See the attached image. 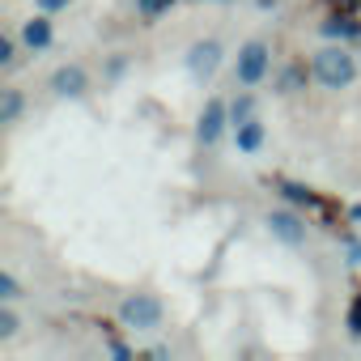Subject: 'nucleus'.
I'll list each match as a JSON object with an SVG mask.
<instances>
[{
	"instance_id": "nucleus-1",
	"label": "nucleus",
	"mask_w": 361,
	"mask_h": 361,
	"mask_svg": "<svg viewBox=\"0 0 361 361\" xmlns=\"http://www.w3.org/2000/svg\"><path fill=\"white\" fill-rule=\"evenodd\" d=\"M314 77H319L327 90H344V85H353V77H357V60H353L344 47H323V51L314 56Z\"/></svg>"
},
{
	"instance_id": "nucleus-2",
	"label": "nucleus",
	"mask_w": 361,
	"mask_h": 361,
	"mask_svg": "<svg viewBox=\"0 0 361 361\" xmlns=\"http://www.w3.org/2000/svg\"><path fill=\"white\" fill-rule=\"evenodd\" d=\"M119 319L128 327H157L161 323V302L153 293H132L123 306H119Z\"/></svg>"
},
{
	"instance_id": "nucleus-3",
	"label": "nucleus",
	"mask_w": 361,
	"mask_h": 361,
	"mask_svg": "<svg viewBox=\"0 0 361 361\" xmlns=\"http://www.w3.org/2000/svg\"><path fill=\"white\" fill-rule=\"evenodd\" d=\"M264 73H268V43H247L243 51H238V81L243 85H259L264 81Z\"/></svg>"
},
{
	"instance_id": "nucleus-4",
	"label": "nucleus",
	"mask_w": 361,
	"mask_h": 361,
	"mask_svg": "<svg viewBox=\"0 0 361 361\" xmlns=\"http://www.w3.org/2000/svg\"><path fill=\"white\" fill-rule=\"evenodd\" d=\"M217 64H221V43H213V39H204V43H196V47L188 51V68H192L196 77H213Z\"/></svg>"
},
{
	"instance_id": "nucleus-5",
	"label": "nucleus",
	"mask_w": 361,
	"mask_h": 361,
	"mask_svg": "<svg viewBox=\"0 0 361 361\" xmlns=\"http://www.w3.org/2000/svg\"><path fill=\"white\" fill-rule=\"evenodd\" d=\"M268 226H272V234H276L281 243H289V247L306 243V226H302L293 213H272V217H268Z\"/></svg>"
},
{
	"instance_id": "nucleus-6",
	"label": "nucleus",
	"mask_w": 361,
	"mask_h": 361,
	"mask_svg": "<svg viewBox=\"0 0 361 361\" xmlns=\"http://www.w3.org/2000/svg\"><path fill=\"white\" fill-rule=\"evenodd\" d=\"M22 43H26L30 51L51 47V22H47V18H30V22L22 26Z\"/></svg>"
},
{
	"instance_id": "nucleus-7",
	"label": "nucleus",
	"mask_w": 361,
	"mask_h": 361,
	"mask_svg": "<svg viewBox=\"0 0 361 361\" xmlns=\"http://www.w3.org/2000/svg\"><path fill=\"white\" fill-rule=\"evenodd\" d=\"M51 90H56V94H81V90H85V68H77V64H64V68H56V77H51Z\"/></svg>"
},
{
	"instance_id": "nucleus-8",
	"label": "nucleus",
	"mask_w": 361,
	"mask_h": 361,
	"mask_svg": "<svg viewBox=\"0 0 361 361\" xmlns=\"http://www.w3.org/2000/svg\"><path fill=\"white\" fill-rule=\"evenodd\" d=\"M221 123H226V106L213 98V102L204 106V119H200V140H204V145H213V140L221 136Z\"/></svg>"
},
{
	"instance_id": "nucleus-9",
	"label": "nucleus",
	"mask_w": 361,
	"mask_h": 361,
	"mask_svg": "<svg viewBox=\"0 0 361 361\" xmlns=\"http://www.w3.org/2000/svg\"><path fill=\"white\" fill-rule=\"evenodd\" d=\"M259 145H264V123H259V119L238 123V149H243V153H255Z\"/></svg>"
},
{
	"instance_id": "nucleus-10",
	"label": "nucleus",
	"mask_w": 361,
	"mask_h": 361,
	"mask_svg": "<svg viewBox=\"0 0 361 361\" xmlns=\"http://www.w3.org/2000/svg\"><path fill=\"white\" fill-rule=\"evenodd\" d=\"M18 111H22V94H18V90H5V102H0V119L13 123V119H18Z\"/></svg>"
},
{
	"instance_id": "nucleus-11",
	"label": "nucleus",
	"mask_w": 361,
	"mask_h": 361,
	"mask_svg": "<svg viewBox=\"0 0 361 361\" xmlns=\"http://www.w3.org/2000/svg\"><path fill=\"white\" fill-rule=\"evenodd\" d=\"M323 35L327 39H348V35H357V26L344 22V18H331V22H323Z\"/></svg>"
},
{
	"instance_id": "nucleus-12",
	"label": "nucleus",
	"mask_w": 361,
	"mask_h": 361,
	"mask_svg": "<svg viewBox=\"0 0 361 361\" xmlns=\"http://www.w3.org/2000/svg\"><path fill=\"white\" fill-rule=\"evenodd\" d=\"M348 331L361 336V289H357V298H353V306H348Z\"/></svg>"
},
{
	"instance_id": "nucleus-13",
	"label": "nucleus",
	"mask_w": 361,
	"mask_h": 361,
	"mask_svg": "<svg viewBox=\"0 0 361 361\" xmlns=\"http://www.w3.org/2000/svg\"><path fill=\"white\" fill-rule=\"evenodd\" d=\"M136 5H140V13H145V18H157L161 9H170V5H174V0H136Z\"/></svg>"
},
{
	"instance_id": "nucleus-14",
	"label": "nucleus",
	"mask_w": 361,
	"mask_h": 361,
	"mask_svg": "<svg viewBox=\"0 0 361 361\" xmlns=\"http://www.w3.org/2000/svg\"><path fill=\"white\" fill-rule=\"evenodd\" d=\"M230 115H234V123H247V119H251V98H238V102L230 106Z\"/></svg>"
},
{
	"instance_id": "nucleus-15",
	"label": "nucleus",
	"mask_w": 361,
	"mask_h": 361,
	"mask_svg": "<svg viewBox=\"0 0 361 361\" xmlns=\"http://www.w3.org/2000/svg\"><path fill=\"white\" fill-rule=\"evenodd\" d=\"M13 331H18V319H13V310H0V336L9 340Z\"/></svg>"
},
{
	"instance_id": "nucleus-16",
	"label": "nucleus",
	"mask_w": 361,
	"mask_h": 361,
	"mask_svg": "<svg viewBox=\"0 0 361 361\" xmlns=\"http://www.w3.org/2000/svg\"><path fill=\"white\" fill-rule=\"evenodd\" d=\"M0 298H18V281L5 272V276H0Z\"/></svg>"
},
{
	"instance_id": "nucleus-17",
	"label": "nucleus",
	"mask_w": 361,
	"mask_h": 361,
	"mask_svg": "<svg viewBox=\"0 0 361 361\" xmlns=\"http://www.w3.org/2000/svg\"><path fill=\"white\" fill-rule=\"evenodd\" d=\"M0 64H13V39H0Z\"/></svg>"
},
{
	"instance_id": "nucleus-18",
	"label": "nucleus",
	"mask_w": 361,
	"mask_h": 361,
	"mask_svg": "<svg viewBox=\"0 0 361 361\" xmlns=\"http://www.w3.org/2000/svg\"><path fill=\"white\" fill-rule=\"evenodd\" d=\"M64 5H68V0H39L43 13H56V9H64Z\"/></svg>"
},
{
	"instance_id": "nucleus-19",
	"label": "nucleus",
	"mask_w": 361,
	"mask_h": 361,
	"mask_svg": "<svg viewBox=\"0 0 361 361\" xmlns=\"http://www.w3.org/2000/svg\"><path fill=\"white\" fill-rule=\"evenodd\" d=\"M348 255H353V264H361V243H353V247H348Z\"/></svg>"
},
{
	"instance_id": "nucleus-20",
	"label": "nucleus",
	"mask_w": 361,
	"mask_h": 361,
	"mask_svg": "<svg viewBox=\"0 0 361 361\" xmlns=\"http://www.w3.org/2000/svg\"><path fill=\"white\" fill-rule=\"evenodd\" d=\"M353 221H361V204H357V209H353Z\"/></svg>"
}]
</instances>
